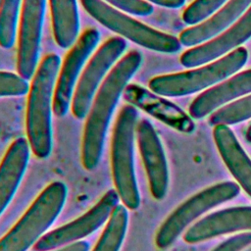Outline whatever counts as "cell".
I'll use <instances>...</instances> for the list:
<instances>
[{
  "label": "cell",
  "instance_id": "obj_1",
  "mask_svg": "<svg viewBox=\"0 0 251 251\" xmlns=\"http://www.w3.org/2000/svg\"><path fill=\"white\" fill-rule=\"evenodd\" d=\"M141 62L139 51L132 50L126 54L110 71L95 94L87 114L81 143V163L85 170L93 171L98 167L114 110Z\"/></svg>",
  "mask_w": 251,
  "mask_h": 251
},
{
  "label": "cell",
  "instance_id": "obj_2",
  "mask_svg": "<svg viewBox=\"0 0 251 251\" xmlns=\"http://www.w3.org/2000/svg\"><path fill=\"white\" fill-rule=\"evenodd\" d=\"M60 64L57 54H47L39 64L28 89L25 130L30 150L39 159L47 158L52 150L51 104Z\"/></svg>",
  "mask_w": 251,
  "mask_h": 251
},
{
  "label": "cell",
  "instance_id": "obj_3",
  "mask_svg": "<svg viewBox=\"0 0 251 251\" xmlns=\"http://www.w3.org/2000/svg\"><path fill=\"white\" fill-rule=\"evenodd\" d=\"M67 186L60 180L49 183L21 219L0 238V251H27L60 215L67 198Z\"/></svg>",
  "mask_w": 251,
  "mask_h": 251
},
{
  "label": "cell",
  "instance_id": "obj_4",
  "mask_svg": "<svg viewBox=\"0 0 251 251\" xmlns=\"http://www.w3.org/2000/svg\"><path fill=\"white\" fill-rule=\"evenodd\" d=\"M248 59V51L238 47L213 62L188 71L154 76L149 88L164 97H181L208 89L241 70Z\"/></svg>",
  "mask_w": 251,
  "mask_h": 251
},
{
  "label": "cell",
  "instance_id": "obj_5",
  "mask_svg": "<svg viewBox=\"0 0 251 251\" xmlns=\"http://www.w3.org/2000/svg\"><path fill=\"white\" fill-rule=\"evenodd\" d=\"M138 112L130 104L125 105L116 120L111 142V168L115 189L124 206L136 210L140 195L134 171V135Z\"/></svg>",
  "mask_w": 251,
  "mask_h": 251
},
{
  "label": "cell",
  "instance_id": "obj_6",
  "mask_svg": "<svg viewBox=\"0 0 251 251\" xmlns=\"http://www.w3.org/2000/svg\"><path fill=\"white\" fill-rule=\"evenodd\" d=\"M80 3L102 25L144 48L168 54L176 53L181 48L177 37L150 27L102 0H80Z\"/></svg>",
  "mask_w": 251,
  "mask_h": 251
},
{
  "label": "cell",
  "instance_id": "obj_7",
  "mask_svg": "<svg viewBox=\"0 0 251 251\" xmlns=\"http://www.w3.org/2000/svg\"><path fill=\"white\" fill-rule=\"evenodd\" d=\"M239 185L233 181H223L194 194L180 204L160 226L155 244L159 249L170 247L190 223L206 211L237 196Z\"/></svg>",
  "mask_w": 251,
  "mask_h": 251
},
{
  "label": "cell",
  "instance_id": "obj_8",
  "mask_svg": "<svg viewBox=\"0 0 251 251\" xmlns=\"http://www.w3.org/2000/svg\"><path fill=\"white\" fill-rule=\"evenodd\" d=\"M119 202L120 197L116 189L108 190L83 215L43 234L32 246L33 251H51L80 241L108 222Z\"/></svg>",
  "mask_w": 251,
  "mask_h": 251
},
{
  "label": "cell",
  "instance_id": "obj_9",
  "mask_svg": "<svg viewBox=\"0 0 251 251\" xmlns=\"http://www.w3.org/2000/svg\"><path fill=\"white\" fill-rule=\"evenodd\" d=\"M126 48V40L121 36H114L107 39L93 54L73 95L72 111L76 119L81 120L87 116L101 80Z\"/></svg>",
  "mask_w": 251,
  "mask_h": 251
},
{
  "label": "cell",
  "instance_id": "obj_10",
  "mask_svg": "<svg viewBox=\"0 0 251 251\" xmlns=\"http://www.w3.org/2000/svg\"><path fill=\"white\" fill-rule=\"evenodd\" d=\"M99 38L100 34L97 29L87 28L66 55L54 89L52 109L55 116L64 117L68 113L77 76Z\"/></svg>",
  "mask_w": 251,
  "mask_h": 251
},
{
  "label": "cell",
  "instance_id": "obj_11",
  "mask_svg": "<svg viewBox=\"0 0 251 251\" xmlns=\"http://www.w3.org/2000/svg\"><path fill=\"white\" fill-rule=\"evenodd\" d=\"M46 0H23L19 29L17 70L20 76L29 79L38 61Z\"/></svg>",
  "mask_w": 251,
  "mask_h": 251
},
{
  "label": "cell",
  "instance_id": "obj_12",
  "mask_svg": "<svg viewBox=\"0 0 251 251\" xmlns=\"http://www.w3.org/2000/svg\"><path fill=\"white\" fill-rule=\"evenodd\" d=\"M251 38V6L231 26L214 38L191 47L179 58L180 64L188 69L213 62L238 48Z\"/></svg>",
  "mask_w": 251,
  "mask_h": 251
},
{
  "label": "cell",
  "instance_id": "obj_13",
  "mask_svg": "<svg viewBox=\"0 0 251 251\" xmlns=\"http://www.w3.org/2000/svg\"><path fill=\"white\" fill-rule=\"evenodd\" d=\"M135 133L150 192L153 198L162 200L169 185V170L163 145L152 124L146 119L137 123Z\"/></svg>",
  "mask_w": 251,
  "mask_h": 251
},
{
  "label": "cell",
  "instance_id": "obj_14",
  "mask_svg": "<svg viewBox=\"0 0 251 251\" xmlns=\"http://www.w3.org/2000/svg\"><path fill=\"white\" fill-rule=\"evenodd\" d=\"M124 98L135 108L183 133H191L195 124L180 107L164 96L149 91L138 84H127L123 92Z\"/></svg>",
  "mask_w": 251,
  "mask_h": 251
},
{
  "label": "cell",
  "instance_id": "obj_15",
  "mask_svg": "<svg viewBox=\"0 0 251 251\" xmlns=\"http://www.w3.org/2000/svg\"><path fill=\"white\" fill-rule=\"evenodd\" d=\"M251 93V69L239 72L199 94L191 102L188 113L202 119L222 106Z\"/></svg>",
  "mask_w": 251,
  "mask_h": 251
},
{
  "label": "cell",
  "instance_id": "obj_16",
  "mask_svg": "<svg viewBox=\"0 0 251 251\" xmlns=\"http://www.w3.org/2000/svg\"><path fill=\"white\" fill-rule=\"evenodd\" d=\"M251 230V207H233L215 212L193 225L183 235L187 243H197L222 234Z\"/></svg>",
  "mask_w": 251,
  "mask_h": 251
},
{
  "label": "cell",
  "instance_id": "obj_17",
  "mask_svg": "<svg viewBox=\"0 0 251 251\" xmlns=\"http://www.w3.org/2000/svg\"><path fill=\"white\" fill-rule=\"evenodd\" d=\"M250 6L251 0H229L207 20L181 31V45L194 47L214 38L236 23Z\"/></svg>",
  "mask_w": 251,
  "mask_h": 251
},
{
  "label": "cell",
  "instance_id": "obj_18",
  "mask_svg": "<svg viewBox=\"0 0 251 251\" xmlns=\"http://www.w3.org/2000/svg\"><path fill=\"white\" fill-rule=\"evenodd\" d=\"M29 150V143L25 138H16L0 163V216L13 199L24 177Z\"/></svg>",
  "mask_w": 251,
  "mask_h": 251
},
{
  "label": "cell",
  "instance_id": "obj_19",
  "mask_svg": "<svg viewBox=\"0 0 251 251\" xmlns=\"http://www.w3.org/2000/svg\"><path fill=\"white\" fill-rule=\"evenodd\" d=\"M213 137L226 166L240 186L251 196V159L226 125L214 126Z\"/></svg>",
  "mask_w": 251,
  "mask_h": 251
},
{
  "label": "cell",
  "instance_id": "obj_20",
  "mask_svg": "<svg viewBox=\"0 0 251 251\" xmlns=\"http://www.w3.org/2000/svg\"><path fill=\"white\" fill-rule=\"evenodd\" d=\"M49 3L55 41L61 48L71 47L79 30L76 0H49Z\"/></svg>",
  "mask_w": 251,
  "mask_h": 251
},
{
  "label": "cell",
  "instance_id": "obj_21",
  "mask_svg": "<svg viewBox=\"0 0 251 251\" xmlns=\"http://www.w3.org/2000/svg\"><path fill=\"white\" fill-rule=\"evenodd\" d=\"M127 224V209L119 204L108 220L92 251H119L126 237Z\"/></svg>",
  "mask_w": 251,
  "mask_h": 251
},
{
  "label": "cell",
  "instance_id": "obj_22",
  "mask_svg": "<svg viewBox=\"0 0 251 251\" xmlns=\"http://www.w3.org/2000/svg\"><path fill=\"white\" fill-rule=\"evenodd\" d=\"M251 118V93L215 111L209 118L210 125H234Z\"/></svg>",
  "mask_w": 251,
  "mask_h": 251
},
{
  "label": "cell",
  "instance_id": "obj_23",
  "mask_svg": "<svg viewBox=\"0 0 251 251\" xmlns=\"http://www.w3.org/2000/svg\"><path fill=\"white\" fill-rule=\"evenodd\" d=\"M22 0H0V46L9 49L14 45L16 27Z\"/></svg>",
  "mask_w": 251,
  "mask_h": 251
},
{
  "label": "cell",
  "instance_id": "obj_24",
  "mask_svg": "<svg viewBox=\"0 0 251 251\" xmlns=\"http://www.w3.org/2000/svg\"><path fill=\"white\" fill-rule=\"evenodd\" d=\"M229 0H194L182 12V21L195 25L211 17Z\"/></svg>",
  "mask_w": 251,
  "mask_h": 251
},
{
  "label": "cell",
  "instance_id": "obj_25",
  "mask_svg": "<svg viewBox=\"0 0 251 251\" xmlns=\"http://www.w3.org/2000/svg\"><path fill=\"white\" fill-rule=\"evenodd\" d=\"M26 79L10 72H0V97L21 96L27 92Z\"/></svg>",
  "mask_w": 251,
  "mask_h": 251
},
{
  "label": "cell",
  "instance_id": "obj_26",
  "mask_svg": "<svg viewBox=\"0 0 251 251\" xmlns=\"http://www.w3.org/2000/svg\"><path fill=\"white\" fill-rule=\"evenodd\" d=\"M112 6L128 14L136 16H149L153 13L151 3L144 0H105Z\"/></svg>",
  "mask_w": 251,
  "mask_h": 251
},
{
  "label": "cell",
  "instance_id": "obj_27",
  "mask_svg": "<svg viewBox=\"0 0 251 251\" xmlns=\"http://www.w3.org/2000/svg\"><path fill=\"white\" fill-rule=\"evenodd\" d=\"M251 244V232L239 233L225 240L213 251H241Z\"/></svg>",
  "mask_w": 251,
  "mask_h": 251
},
{
  "label": "cell",
  "instance_id": "obj_28",
  "mask_svg": "<svg viewBox=\"0 0 251 251\" xmlns=\"http://www.w3.org/2000/svg\"><path fill=\"white\" fill-rule=\"evenodd\" d=\"M89 250V244L88 242L84 241V240H80L69 245H66L64 247L55 249V250H51V251H88Z\"/></svg>",
  "mask_w": 251,
  "mask_h": 251
},
{
  "label": "cell",
  "instance_id": "obj_29",
  "mask_svg": "<svg viewBox=\"0 0 251 251\" xmlns=\"http://www.w3.org/2000/svg\"><path fill=\"white\" fill-rule=\"evenodd\" d=\"M147 2L154 3L156 5L165 7V8H170V9H177L180 8L184 5L185 0H144Z\"/></svg>",
  "mask_w": 251,
  "mask_h": 251
},
{
  "label": "cell",
  "instance_id": "obj_30",
  "mask_svg": "<svg viewBox=\"0 0 251 251\" xmlns=\"http://www.w3.org/2000/svg\"><path fill=\"white\" fill-rule=\"evenodd\" d=\"M245 137H246V140L251 143V125L248 126V128H247V130H246Z\"/></svg>",
  "mask_w": 251,
  "mask_h": 251
},
{
  "label": "cell",
  "instance_id": "obj_31",
  "mask_svg": "<svg viewBox=\"0 0 251 251\" xmlns=\"http://www.w3.org/2000/svg\"><path fill=\"white\" fill-rule=\"evenodd\" d=\"M246 251H251V247H250L248 250H246Z\"/></svg>",
  "mask_w": 251,
  "mask_h": 251
}]
</instances>
